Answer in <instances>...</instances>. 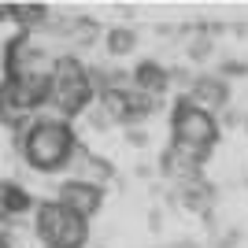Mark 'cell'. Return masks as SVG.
<instances>
[{
    "mask_svg": "<svg viewBox=\"0 0 248 248\" xmlns=\"http://www.w3.org/2000/svg\"><path fill=\"white\" fill-rule=\"evenodd\" d=\"M15 145H19V155L26 159L30 170L56 174V170L71 167V159L82 148V141H78L71 123H63L56 115H37L22 134H15Z\"/></svg>",
    "mask_w": 248,
    "mask_h": 248,
    "instance_id": "obj_1",
    "label": "cell"
},
{
    "mask_svg": "<svg viewBox=\"0 0 248 248\" xmlns=\"http://www.w3.org/2000/svg\"><path fill=\"white\" fill-rule=\"evenodd\" d=\"M96 96L100 93H96V82H93V67H85L78 56H60L48 78V104H45L48 115L63 119V123H74L96 104Z\"/></svg>",
    "mask_w": 248,
    "mask_h": 248,
    "instance_id": "obj_2",
    "label": "cell"
},
{
    "mask_svg": "<svg viewBox=\"0 0 248 248\" xmlns=\"http://www.w3.org/2000/svg\"><path fill=\"white\" fill-rule=\"evenodd\" d=\"M218 134H222L218 115L197 108L186 93L174 100V111H170V145L174 148H182V152H189L193 159L207 163L211 148L218 145Z\"/></svg>",
    "mask_w": 248,
    "mask_h": 248,
    "instance_id": "obj_3",
    "label": "cell"
},
{
    "mask_svg": "<svg viewBox=\"0 0 248 248\" xmlns=\"http://www.w3.org/2000/svg\"><path fill=\"white\" fill-rule=\"evenodd\" d=\"M33 233L45 248H85L89 245V218L74 215L60 200H41L33 211Z\"/></svg>",
    "mask_w": 248,
    "mask_h": 248,
    "instance_id": "obj_4",
    "label": "cell"
},
{
    "mask_svg": "<svg viewBox=\"0 0 248 248\" xmlns=\"http://www.w3.org/2000/svg\"><path fill=\"white\" fill-rule=\"evenodd\" d=\"M56 52L45 48L41 33H15L4 45V78H48L56 67Z\"/></svg>",
    "mask_w": 248,
    "mask_h": 248,
    "instance_id": "obj_5",
    "label": "cell"
},
{
    "mask_svg": "<svg viewBox=\"0 0 248 248\" xmlns=\"http://www.w3.org/2000/svg\"><path fill=\"white\" fill-rule=\"evenodd\" d=\"M186 96L197 108H204V111L211 115H222L230 108V82L222 78V74H193V82L186 85Z\"/></svg>",
    "mask_w": 248,
    "mask_h": 248,
    "instance_id": "obj_6",
    "label": "cell"
},
{
    "mask_svg": "<svg viewBox=\"0 0 248 248\" xmlns=\"http://www.w3.org/2000/svg\"><path fill=\"white\" fill-rule=\"evenodd\" d=\"M56 200H60L63 207H71L74 215L93 218L104 207V189L89 186V182H78V178H67V182H60V189H56Z\"/></svg>",
    "mask_w": 248,
    "mask_h": 248,
    "instance_id": "obj_7",
    "label": "cell"
},
{
    "mask_svg": "<svg viewBox=\"0 0 248 248\" xmlns=\"http://www.w3.org/2000/svg\"><path fill=\"white\" fill-rule=\"evenodd\" d=\"M71 178H78V182H89V186H100V189H108V182L115 178V167H111V159H104V155H96V152H89V148H78L74 152V159H71Z\"/></svg>",
    "mask_w": 248,
    "mask_h": 248,
    "instance_id": "obj_8",
    "label": "cell"
},
{
    "mask_svg": "<svg viewBox=\"0 0 248 248\" xmlns=\"http://www.w3.org/2000/svg\"><path fill=\"white\" fill-rule=\"evenodd\" d=\"M134 89L137 93L152 96V100H163V93L170 89V71L155 60H141L134 67Z\"/></svg>",
    "mask_w": 248,
    "mask_h": 248,
    "instance_id": "obj_9",
    "label": "cell"
},
{
    "mask_svg": "<svg viewBox=\"0 0 248 248\" xmlns=\"http://www.w3.org/2000/svg\"><path fill=\"white\" fill-rule=\"evenodd\" d=\"M0 211L11 222V218H22V215H30V211H37V200L19 182H0Z\"/></svg>",
    "mask_w": 248,
    "mask_h": 248,
    "instance_id": "obj_10",
    "label": "cell"
},
{
    "mask_svg": "<svg viewBox=\"0 0 248 248\" xmlns=\"http://www.w3.org/2000/svg\"><path fill=\"white\" fill-rule=\"evenodd\" d=\"M178 193H182V204L197 215H207L211 204H215V189L207 186V178H189V182H178Z\"/></svg>",
    "mask_w": 248,
    "mask_h": 248,
    "instance_id": "obj_11",
    "label": "cell"
},
{
    "mask_svg": "<svg viewBox=\"0 0 248 248\" xmlns=\"http://www.w3.org/2000/svg\"><path fill=\"white\" fill-rule=\"evenodd\" d=\"M11 22H19L22 33H41L52 22V11L45 4H11Z\"/></svg>",
    "mask_w": 248,
    "mask_h": 248,
    "instance_id": "obj_12",
    "label": "cell"
},
{
    "mask_svg": "<svg viewBox=\"0 0 248 248\" xmlns=\"http://www.w3.org/2000/svg\"><path fill=\"white\" fill-rule=\"evenodd\" d=\"M104 48L111 52L115 60H123V56L137 52V30H134V26H111V30L104 33Z\"/></svg>",
    "mask_w": 248,
    "mask_h": 248,
    "instance_id": "obj_13",
    "label": "cell"
},
{
    "mask_svg": "<svg viewBox=\"0 0 248 248\" xmlns=\"http://www.w3.org/2000/svg\"><path fill=\"white\" fill-rule=\"evenodd\" d=\"M211 48H215V30L211 26H193V33H189V41H186V56L193 63H204L211 56Z\"/></svg>",
    "mask_w": 248,
    "mask_h": 248,
    "instance_id": "obj_14",
    "label": "cell"
},
{
    "mask_svg": "<svg viewBox=\"0 0 248 248\" xmlns=\"http://www.w3.org/2000/svg\"><path fill=\"white\" fill-rule=\"evenodd\" d=\"M126 141H130L134 148H145L148 145V134L141 130V126H134V130H126Z\"/></svg>",
    "mask_w": 248,
    "mask_h": 248,
    "instance_id": "obj_15",
    "label": "cell"
},
{
    "mask_svg": "<svg viewBox=\"0 0 248 248\" xmlns=\"http://www.w3.org/2000/svg\"><path fill=\"white\" fill-rule=\"evenodd\" d=\"M11 19V4H0V22H8Z\"/></svg>",
    "mask_w": 248,
    "mask_h": 248,
    "instance_id": "obj_16",
    "label": "cell"
},
{
    "mask_svg": "<svg viewBox=\"0 0 248 248\" xmlns=\"http://www.w3.org/2000/svg\"><path fill=\"white\" fill-rule=\"evenodd\" d=\"M0 123H8V104H4V93H0Z\"/></svg>",
    "mask_w": 248,
    "mask_h": 248,
    "instance_id": "obj_17",
    "label": "cell"
},
{
    "mask_svg": "<svg viewBox=\"0 0 248 248\" xmlns=\"http://www.w3.org/2000/svg\"><path fill=\"white\" fill-rule=\"evenodd\" d=\"M0 237H8V218H4V211H0Z\"/></svg>",
    "mask_w": 248,
    "mask_h": 248,
    "instance_id": "obj_18",
    "label": "cell"
},
{
    "mask_svg": "<svg viewBox=\"0 0 248 248\" xmlns=\"http://www.w3.org/2000/svg\"><path fill=\"white\" fill-rule=\"evenodd\" d=\"M241 130H245V137H248V111L241 115Z\"/></svg>",
    "mask_w": 248,
    "mask_h": 248,
    "instance_id": "obj_19",
    "label": "cell"
}]
</instances>
